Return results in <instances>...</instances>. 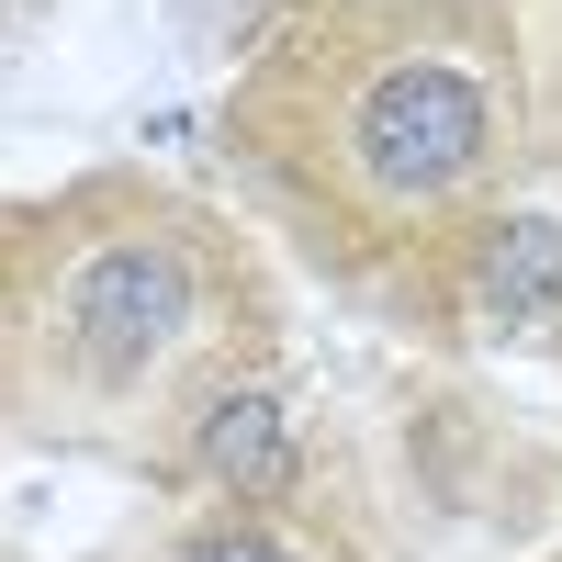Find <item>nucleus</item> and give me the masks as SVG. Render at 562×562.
I'll list each match as a JSON object with an SVG mask.
<instances>
[{
  "label": "nucleus",
  "mask_w": 562,
  "mask_h": 562,
  "mask_svg": "<svg viewBox=\"0 0 562 562\" xmlns=\"http://www.w3.org/2000/svg\"><path fill=\"white\" fill-rule=\"evenodd\" d=\"M349 147H360V169L383 192H450L484 158V90L461 68H428V57L383 68L360 90V113H349Z\"/></svg>",
  "instance_id": "nucleus-1"
},
{
  "label": "nucleus",
  "mask_w": 562,
  "mask_h": 562,
  "mask_svg": "<svg viewBox=\"0 0 562 562\" xmlns=\"http://www.w3.org/2000/svg\"><path fill=\"white\" fill-rule=\"evenodd\" d=\"M180 326H192V259L169 237H124V248H102L68 281V349L102 371V383L147 371Z\"/></svg>",
  "instance_id": "nucleus-2"
},
{
  "label": "nucleus",
  "mask_w": 562,
  "mask_h": 562,
  "mask_svg": "<svg viewBox=\"0 0 562 562\" xmlns=\"http://www.w3.org/2000/svg\"><path fill=\"white\" fill-rule=\"evenodd\" d=\"M203 461L237 495H270L281 473H293V450H281V416H270V394H225L214 416H203Z\"/></svg>",
  "instance_id": "nucleus-3"
},
{
  "label": "nucleus",
  "mask_w": 562,
  "mask_h": 562,
  "mask_svg": "<svg viewBox=\"0 0 562 562\" xmlns=\"http://www.w3.org/2000/svg\"><path fill=\"white\" fill-rule=\"evenodd\" d=\"M551 293H562V225H506V248H495V270H484V304H495L506 326H529Z\"/></svg>",
  "instance_id": "nucleus-4"
},
{
  "label": "nucleus",
  "mask_w": 562,
  "mask_h": 562,
  "mask_svg": "<svg viewBox=\"0 0 562 562\" xmlns=\"http://www.w3.org/2000/svg\"><path fill=\"white\" fill-rule=\"evenodd\" d=\"M180 562H293L281 540H259V529H214V540H192Z\"/></svg>",
  "instance_id": "nucleus-5"
}]
</instances>
